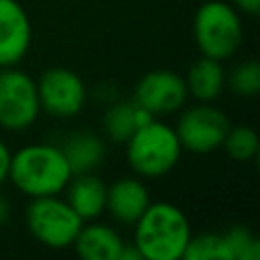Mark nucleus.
I'll use <instances>...</instances> for the list:
<instances>
[{
  "mask_svg": "<svg viewBox=\"0 0 260 260\" xmlns=\"http://www.w3.org/2000/svg\"><path fill=\"white\" fill-rule=\"evenodd\" d=\"M134 246L142 260H179L191 238L189 219L169 201L150 203L134 221Z\"/></svg>",
  "mask_w": 260,
  "mask_h": 260,
  "instance_id": "1",
  "label": "nucleus"
},
{
  "mask_svg": "<svg viewBox=\"0 0 260 260\" xmlns=\"http://www.w3.org/2000/svg\"><path fill=\"white\" fill-rule=\"evenodd\" d=\"M71 177L73 173L61 146L43 142L26 144L10 158L8 179L20 193L28 195L30 199L59 195L67 187Z\"/></svg>",
  "mask_w": 260,
  "mask_h": 260,
  "instance_id": "2",
  "label": "nucleus"
},
{
  "mask_svg": "<svg viewBox=\"0 0 260 260\" xmlns=\"http://www.w3.org/2000/svg\"><path fill=\"white\" fill-rule=\"evenodd\" d=\"M181 142L175 128L150 120L138 126L126 140V158L140 177H162L181 158Z\"/></svg>",
  "mask_w": 260,
  "mask_h": 260,
  "instance_id": "3",
  "label": "nucleus"
},
{
  "mask_svg": "<svg viewBox=\"0 0 260 260\" xmlns=\"http://www.w3.org/2000/svg\"><path fill=\"white\" fill-rule=\"evenodd\" d=\"M193 37L203 57L223 61L242 45V20L236 8L221 0L203 2L193 18Z\"/></svg>",
  "mask_w": 260,
  "mask_h": 260,
  "instance_id": "4",
  "label": "nucleus"
},
{
  "mask_svg": "<svg viewBox=\"0 0 260 260\" xmlns=\"http://www.w3.org/2000/svg\"><path fill=\"white\" fill-rule=\"evenodd\" d=\"M81 225L83 219L57 195L32 197L26 207V228L32 238L47 248L63 250L71 246Z\"/></svg>",
  "mask_w": 260,
  "mask_h": 260,
  "instance_id": "5",
  "label": "nucleus"
},
{
  "mask_svg": "<svg viewBox=\"0 0 260 260\" xmlns=\"http://www.w3.org/2000/svg\"><path fill=\"white\" fill-rule=\"evenodd\" d=\"M41 104L37 81L12 67L0 69V126L6 130H24L39 118Z\"/></svg>",
  "mask_w": 260,
  "mask_h": 260,
  "instance_id": "6",
  "label": "nucleus"
},
{
  "mask_svg": "<svg viewBox=\"0 0 260 260\" xmlns=\"http://www.w3.org/2000/svg\"><path fill=\"white\" fill-rule=\"evenodd\" d=\"M230 126L232 124L228 116L219 108L207 102H199L197 106L185 110L179 116L175 132L183 150L195 154H207L221 148V142Z\"/></svg>",
  "mask_w": 260,
  "mask_h": 260,
  "instance_id": "7",
  "label": "nucleus"
},
{
  "mask_svg": "<svg viewBox=\"0 0 260 260\" xmlns=\"http://www.w3.org/2000/svg\"><path fill=\"white\" fill-rule=\"evenodd\" d=\"M41 110L53 118H71L85 104V85L81 77L65 67H49L37 81Z\"/></svg>",
  "mask_w": 260,
  "mask_h": 260,
  "instance_id": "8",
  "label": "nucleus"
},
{
  "mask_svg": "<svg viewBox=\"0 0 260 260\" xmlns=\"http://www.w3.org/2000/svg\"><path fill=\"white\" fill-rule=\"evenodd\" d=\"M187 100L185 77L171 69H154L142 75L134 87V104L144 108L148 114H171L177 112Z\"/></svg>",
  "mask_w": 260,
  "mask_h": 260,
  "instance_id": "9",
  "label": "nucleus"
},
{
  "mask_svg": "<svg viewBox=\"0 0 260 260\" xmlns=\"http://www.w3.org/2000/svg\"><path fill=\"white\" fill-rule=\"evenodd\" d=\"M32 41V24L18 0H0V69L22 61Z\"/></svg>",
  "mask_w": 260,
  "mask_h": 260,
  "instance_id": "10",
  "label": "nucleus"
},
{
  "mask_svg": "<svg viewBox=\"0 0 260 260\" xmlns=\"http://www.w3.org/2000/svg\"><path fill=\"white\" fill-rule=\"evenodd\" d=\"M150 205V195L140 179L122 177L106 189V209L120 223H134Z\"/></svg>",
  "mask_w": 260,
  "mask_h": 260,
  "instance_id": "11",
  "label": "nucleus"
},
{
  "mask_svg": "<svg viewBox=\"0 0 260 260\" xmlns=\"http://www.w3.org/2000/svg\"><path fill=\"white\" fill-rule=\"evenodd\" d=\"M106 189L108 185L93 173L73 175L67 183V203L83 219H95L106 209Z\"/></svg>",
  "mask_w": 260,
  "mask_h": 260,
  "instance_id": "12",
  "label": "nucleus"
},
{
  "mask_svg": "<svg viewBox=\"0 0 260 260\" xmlns=\"http://www.w3.org/2000/svg\"><path fill=\"white\" fill-rule=\"evenodd\" d=\"M71 246L77 256L85 260H118L124 242L114 228L106 223H89L81 225Z\"/></svg>",
  "mask_w": 260,
  "mask_h": 260,
  "instance_id": "13",
  "label": "nucleus"
},
{
  "mask_svg": "<svg viewBox=\"0 0 260 260\" xmlns=\"http://www.w3.org/2000/svg\"><path fill=\"white\" fill-rule=\"evenodd\" d=\"M187 95H193L197 102L211 104L219 98V93L225 87V71L221 67V61L211 57H201L195 61L185 77Z\"/></svg>",
  "mask_w": 260,
  "mask_h": 260,
  "instance_id": "14",
  "label": "nucleus"
},
{
  "mask_svg": "<svg viewBox=\"0 0 260 260\" xmlns=\"http://www.w3.org/2000/svg\"><path fill=\"white\" fill-rule=\"evenodd\" d=\"M69 169L73 175L79 173H93V169H98L106 156V146L104 142L91 134V132H75L71 134L65 144L61 146Z\"/></svg>",
  "mask_w": 260,
  "mask_h": 260,
  "instance_id": "15",
  "label": "nucleus"
},
{
  "mask_svg": "<svg viewBox=\"0 0 260 260\" xmlns=\"http://www.w3.org/2000/svg\"><path fill=\"white\" fill-rule=\"evenodd\" d=\"M152 118H154L152 114H148L144 108H140L134 102H116L106 110L104 128L112 140L126 142L138 126L150 122Z\"/></svg>",
  "mask_w": 260,
  "mask_h": 260,
  "instance_id": "16",
  "label": "nucleus"
},
{
  "mask_svg": "<svg viewBox=\"0 0 260 260\" xmlns=\"http://www.w3.org/2000/svg\"><path fill=\"white\" fill-rule=\"evenodd\" d=\"M183 260H232V252L223 234L205 232L189 238Z\"/></svg>",
  "mask_w": 260,
  "mask_h": 260,
  "instance_id": "17",
  "label": "nucleus"
},
{
  "mask_svg": "<svg viewBox=\"0 0 260 260\" xmlns=\"http://www.w3.org/2000/svg\"><path fill=\"white\" fill-rule=\"evenodd\" d=\"M221 148L238 162H248L258 154L260 140L252 126H230Z\"/></svg>",
  "mask_w": 260,
  "mask_h": 260,
  "instance_id": "18",
  "label": "nucleus"
},
{
  "mask_svg": "<svg viewBox=\"0 0 260 260\" xmlns=\"http://www.w3.org/2000/svg\"><path fill=\"white\" fill-rule=\"evenodd\" d=\"M228 85L234 93L242 98H252L260 89V65L258 61L250 59L244 63H238L232 73L228 75Z\"/></svg>",
  "mask_w": 260,
  "mask_h": 260,
  "instance_id": "19",
  "label": "nucleus"
},
{
  "mask_svg": "<svg viewBox=\"0 0 260 260\" xmlns=\"http://www.w3.org/2000/svg\"><path fill=\"white\" fill-rule=\"evenodd\" d=\"M232 260H258L260 258V240L246 225H234L225 234Z\"/></svg>",
  "mask_w": 260,
  "mask_h": 260,
  "instance_id": "20",
  "label": "nucleus"
},
{
  "mask_svg": "<svg viewBox=\"0 0 260 260\" xmlns=\"http://www.w3.org/2000/svg\"><path fill=\"white\" fill-rule=\"evenodd\" d=\"M10 158H12V152L8 150L6 142L0 138V185L8 179V171H10Z\"/></svg>",
  "mask_w": 260,
  "mask_h": 260,
  "instance_id": "21",
  "label": "nucleus"
},
{
  "mask_svg": "<svg viewBox=\"0 0 260 260\" xmlns=\"http://www.w3.org/2000/svg\"><path fill=\"white\" fill-rule=\"evenodd\" d=\"M234 4L240 12L250 14V16H256L260 10V0H234Z\"/></svg>",
  "mask_w": 260,
  "mask_h": 260,
  "instance_id": "22",
  "label": "nucleus"
},
{
  "mask_svg": "<svg viewBox=\"0 0 260 260\" xmlns=\"http://www.w3.org/2000/svg\"><path fill=\"white\" fill-rule=\"evenodd\" d=\"M118 260H142V254L138 252V248L134 246V242H132V246H122V252H120V258Z\"/></svg>",
  "mask_w": 260,
  "mask_h": 260,
  "instance_id": "23",
  "label": "nucleus"
},
{
  "mask_svg": "<svg viewBox=\"0 0 260 260\" xmlns=\"http://www.w3.org/2000/svg\"><path fill=\"white\" fill-rule=\"evenodd\" d=\"M8 211H10V207H8V201L0 195V223H4L6 221V217H8Z\"/></svg>",
  "mask_w": 260,
  "mask_h": 260,
  "instance_id": "24",
  "label": "nucleus"
}]
</instances>
